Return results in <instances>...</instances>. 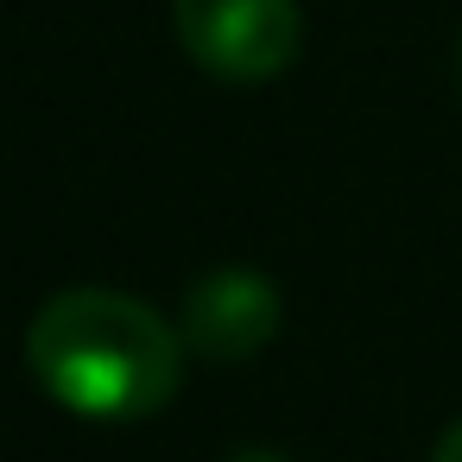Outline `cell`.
Masks as SVG:
<instances>
[{
  "label": "cell",
  "instance_id": "obj_4",
  "mask_svg": "<svg viewBox=\"0 0 462 462\" xmlns=\"http://www.w3.org/2000/svg\"><path fill=\"white\" fill-rule=\"evenodd\" d=\"M430 462H462V418L437 437V449H430Z\"/></svg>",
  "mask_w": 462,
  "mask_h": 462
},
{
  "label": "cell",
  "instance_id": "obj_1",
  "mask_svg": "<svg viewBox=\"0 0 462 462\" xmlns=\"http://www.w3.org/2000/svg\"><path fill=\"white\" fill-rule=\"evenodd\" d=\"M184 329L165 323L152 304L77 285L39 304L26 329V367L64 411L89 424H134L171 405L184 386Z\"/></svg>",
  "mask_w": 462,
  "mask_h": 462
},
{
  "label": "cell",
  "instance_id": "obj_2",
  "mask_svg": "<svg viewBox=\"0 0 462 462\" xmlns=\"http://www.w3.org/2000/svg\"><path fill=\"white\" fill-rule=\"evenodd\" d=\"M178 45L222 83H273L304 51L298 0H171Z\"/></svg>",
  "mask_w": 462,
  "mask_h": 462
},
{
  "label": "cell",
  "instance_id": "obj_3",
  "mask_svg": "<svg viewBox=\"0 0 462 462\" xmlns=\"http://www.w3.org/2000/svg\"><path fill=\"white\" fill-rule=\"evenodd\" d=\"M279 285L260 266H209L190 279L184 304H178V329L197 355L209 361H247L279 336Z\"/></svg>",
  "mask_w": 462,
  "mask_h": 462
},
{
  "label": "cell",
  "instance_id": "obj_5",
  "mask_svg": "<svg viewBox=\"0 0 462 462\" xmlns=\"http://www.w3.org/2000/svg\"><path fill=\"white\" fill-rule=\"evenodd\" d=\"M228 462H285V456H279V449H235Z\"/></svg>",
  "mask_w": 462,
  "mask_h": 462
}]
</instances>
